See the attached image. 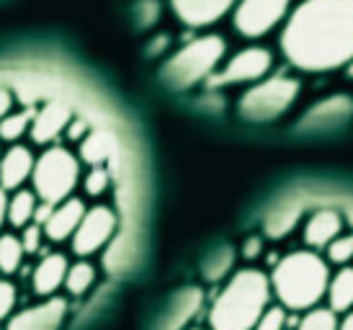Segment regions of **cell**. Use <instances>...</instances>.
Instances as JSON below:
<instances>
[{
    "label": "cell",
    "mask_w": 353,
    "mask_h": 330,
    "mask_svg": "<svg viewBox=\"0 0 353 330\" xmlns=\"http://www.w3.org/2000/svg\"><path fill=\"white\" fill-rule=\"evenodd\" d=\"M341 233H343V214L338 212V209L325 206V209H314V212L307 217L302 237H304V243H307V248L325 251Z\"/></svg>",
    "instance_id": "obj_13"
},
{
    "label": "cell",
    "mask_w": 353,
    "mask_h": 330,
    "mask_svg": "<svg viewBox=\"0 0 353 330\" xmlns=\"http://www.w3.org/2000/svg\"><path fill=\"white\" fill-rule=\"evenodd\" d=\"M232 269H235V251H232V245H222L204 261L206 282H222Z\"/></svg>",
    "instance_id": "obj_24"
},
{
    "label": "cell",
    "mask_w": 353,
    "mask_h": 330,
    "mask_svg": "<svg viewBox=\"0 0 353 330\" xmlns=\"http://www.w3.org/2000/svg\"><path fill=\"white\" fill-rule=\"evenodd\" d=\"M327 307L335 312V315H343V312L353 310V266H341L338 271L330 276V284H327Z\"/></svg>",
    "instance_id": "obj_19"
},
{
    "label": "cell",
    "mask_w": 353,
    "mask_h": 330,
    "mask_svg": "<svg viewBox=\"0 0 353 330\" xmlns=\"http://www.w3.org/2000/svg\"><path fill=\"white\" fill-rule=\"evenodd\" d=\"M10 108H13V93H10L8 88L0 86V119L8 117Z\"/></svg>",
    "instance_id": "obj_36"
},
{
    "label": "cell",
    "mask_w": 353,
    "mask_h": 330,
    "mask_svg": "<svg viewBox=\"0 0 353 330\" xmlns=\"http://www.w3.org/2000/svg\"><path fill=\"white\" fill-rule=\"evenodd\" d=\"M353 117V98L351 96H330L317 101L302 119L304 129H327V126H338Z\"/></svg>",
    "instance_id": "obj_16"
},
{
    "label": "cell",
    "mask_w": 353,
    "mask_h": 330,
    "mask_svg": "<svg viewBox=\"0 0 353 330\" xmlns=\"http://www.w3.org/2000/svg\"><path fill=\"white\" fill-rule=\"evenodd\" d=\"M34 114H37L34 108H26V111H19V114L10 111L6 119H0V139L3 142H19L21 137L31 129Z\"/></svg>",
    "instance_id": "obj_26"
},
{
    "label": "cell",
    "mask_w": 353,
    "mask_h": 330,
    "mask_svg": "<svg viewBox=\"0 0 353 330\" xmlns=\"http://www.w3.org/2000/svg\"><path fill=\"white\" fill-rule=\"evenodd\" d=\"M271 294L289 312H307L317 307L327 294L330 263L312 248L281 255L271 269Z\"/></svg>",
    "instance_id": "obj_2"
},
{
    "label": "cell",
    "mask_w": 353,
    "mask_h": 330,
    "mask_svg": "<svg viewBox=\"0 0 353 330\" xmlns=\"http://www.w3.org/2000/svg\"><path fill=\"white\" fill-rule=\"evenodd\" d=\"M168 44H170V34H157L155 39H152V44L148 47V55H160L163 49H168Z\"/></svg>",
    "instance_id": "obj_37"
},
{
    "label": "cell",
    "mask_w": 353,
    "mask_h": 330,
    "mask_svg": "<svg viewBox=\"0 0 353 330\" xmlns=\"http://www.w3.org/2000/svg\"><path fill=\"white\" fill-rule=\"evenodd\" d=\"M188 330H206V328H188Z\"/></svg>",
    "instance_id": "obj_42"
},
{
    "label": "cell",
    "mask_w": 353,
    "mask_h": 330,
    "mask_svg": "<svg viewBox=\"0 0 353 330\" xmlns=\"http://www.w3.org/2000/svg\"><path fill=\"white\" fill-rule=\"evenodd\" d=\"M90 132V124L85 122V119H80V117H72L70 119V124L68 129H65V135H68L70 142H83V137Z\"/></svg>",
    "instance_id": "obj_34"
},
{
    "label": "cell",
    "mask_w": 353,
    "mask_h": 330,
    "mask_svg": "<svg viewBox=\"0 0 353 330\" xmlns=\"http://www.w3.org/2000/svg\"><path fill=\"white\" fill-rule=\"evenodd\" d=\"M302 217V206L296 202H284L271 209V214L265 217V233L271 237H284L286 233H292Z\"/></svg>",
    "instance_id": "obj_22"
},
{
    "label": "cell",
    "mask_w": 353,
    "mask_h": 330,
    "mask_svg": "<svg viewBox=\"0 0 353 330\" xmlns=\"http://www.w3.org/2000/svg\"><path fill=\"white\" fill-rule=\"evenodd\" d=\"M85 209H88V206L83 204V199H78V196H70L65 202L54 204L50 220L41 224L44 237L52 240V243H65V240H70L72 233L78 230V224H80V220H83Z\"/></svg>",
    "instance_id": "obj_14"
},
{
    "label": "cell",
    "mask_w": 353,
    "mask_h": 330,
    "mask_svg": "<svg viewBox=\"0 0 353 330\" xmlns=\"http://www.w3.org/2000/svg\"><path fill=\"white\" fill-rule=\"evenodd\" d=\"M6 212H8V191L0 188V230H3V224H6Z\"/></svg>",
    "instance_id": "obj_39"
},
{
    "label": "cell",
    "mask_w": 353,
    "mask_h": 330,
    "mask_svg": "<svg viewBox=\"0 0 353 330\" xmlns=\"http://www.w3.org/2000/svg\"><path fill=\"white\" fill-rule=\"evenodd\" d=\"M52 209H54V204H47V202H39L37 204V209H34V222L37 224H44L47 220H50Z\"/></svg>",
    "instance_id": "obj_38"
},
{
    "label": "cell",
    "mask_w": 353,
    "mask_h": 330,
    "mask_svg": "<svg viewBox=\"0 0 353 330\" xmlns=\"http://www.w3.org/2000/svg\"><path fill=\"white\" fill-rule=\"evenodd\" d=\"M292 8H294V0H237L230 19H232V29L243 39L255 41L274 34L286 21Z\"/></svg>",
    "instance_id": "obj_7"
},
{
    "label": "cell",
    "mask_w": 353,
    "mask_h": 330,
    "mask_svg": "<svg viewBox=\"0 0 353 330\" xmlns=\"http://www.w3.org/2000/svg\"><path fill=\"white\" fill-rule=\"evenodd\" d=\"M34 163L37 157L26 145H10L3 155H0V188L6 191H16L23 188V184L34 173Z\"/></svg>",
    "instance_id": "obj_15"
},
{
    "label": "cell",
    "mask_w": 353,
    "mask_h": 330,
    "mask_svg": "<svg viewBox=\"0 0 353 330\" xmlns=\"http://www.w3.org/2000/svg\"><path fill=\"white\" fill-rule=\"evenodd\" d=\"M68 255L62 253H47L31 276V287L39 297H54L59 287H65V276H68Z\"/></svg>",
    "instance_id": "obj_17"
},
{
    "label": "cell",
    "mask_w": 353,
    "mask_h": 330,
    "mask_svg": "<svg viewBox=\"0 0 353 330\" xmlns=\"http://www.w3.org/2000/svg\"><path fill=\"white\" fill-rule=\"evenodd\" d=\"M261 253H263V237H258V235L245 237L240 255H243L245 261H258V258H261Z\"/></svg>",
    "instance_id": "obj_35"
},
{
    "label": "cell",
    "mask_w": 353,
    "mask_h": 330,
    "mask_svg": "<svg viewBox=\"0 0 353 330\" xmlns=\"http://www.w3.org/2000/svg\"><path fill=\"white\" fill-rule=\"evenodd\" d=\"M117 212L106 204H96L88 206L83 220H80L78 230L72 233L70 243H72V253L78 258H88V255H96L99 251H103L111 237L117 233Z\"/></svg>",
    "instance_id": "obj_9"
},
{
    "label": "cell",
    "mask_w": 353,
    "mask_h": 330,
    "mask_svg": "<svg viewBox=\"0 0 353 330\" xmlns=\"http://www.w3.org/2000/svg\"><path fill=\"white\" fill-rule=\"evenodd\" d=\"M299 93H302V83L294 75L271 72L243 90V96L237 101V111H240V117L253 124L276 122L294 106Z\"/></svg>",
    "instance_id": "obj_5"
},
{
    "label": "cell",
    "mask_w": 353,
    "mask_h": 330,
    "mask_svg": "<svg viewBox=\"0 0 353 330\" xmlns=\"http://www.w3.org/2000/svg\"><path fill=\"white\" fill-rule=\"evenodd\" d=\"M23 245H21V237L16 235H0V273H16L21 269V263H23Z\"/></svg>",
    "instance_id": "obj_25"
},
{
    "label": "cell",
    "mask_w": 353,
    "mask_h": 330,
    "mask_svg": "<svg viewBox=\"0 0 353 330\" xmlns=\"http://www.w3.org/2000/svg\"><path fill=\"white\" fill-rule=\"evenodd\" d=\"M271 282L261 269L235 271L209 307V330H253L271 304Z\"/></svg>",
    "instance_id": "obj_3"
},
{
    "label": "cell",
    "mask_w": 353,
    "mask_h": 330,
    "mask_svg": "<svg viewBox=\"0 0 353 330\" xmlns=\"http://www.w3.org/2000/svg\"><path fill=\"white\" fill-rule=\"evenodd\" d=\"M16 302H19V291L10 282L6 279H0V322L8 320L10 315H13V307H16Z\"/></svg>",
    "instance_id": "obj_32"
},
{
    "label": "cell",
    "mask_w": 353,
    "mask_h": 330,
    "mask_svg": "<svg viewBox=\"0 0 353 330\" xmlns=\"http://www.w3.org/2000/svg\"><path fill=\"white\" fill-rule=\"evenodd\" d=\"M70 119H72V111H70L68 104L62 101H47L44 106L34 114V122H31V139L37 145H54L57 137L68 129Z\"/></svg>",
    "instance_id": "obj_12"
},
{
    "label": "cell",
    "mask_w": 353,
    "mask_h": 330,
    "mask_svg": "<svg viewBox=\"0 0 353 330\" xmlns=\"http://www.w3.org/2000/svg\"><path fill=\"white\" fill-rule=\"evenodd\" d=\"M338 330H353V310L343 312V318L338 320Z\"/></svg>",
    "instance_id": "obj_40"
},
{
    "label": "cell",
    "mask_w": 353,
    "mask_h": 330,
    "mask_svg": "<svg viewBox=\"0 0 353 330\" xmlns=\"http://www.w3.org/2000/svg\"><path fill=\"white\" fill-rule=\"evenodd\" d=\"M325 261L333 266H348L353 261V235H338L333 243L325 248Z\"/></svg>",
    "instance_id": "obj_28"
},
{
    "label": "cell",
    "mask_w": 353,
    "mask_h": 330,
    "mask_svg": "<svg viewBox=\"0 0 353 330\" xmlns=\"http://www.w3.org/2000/svg\"><path fill=\"white\" fill-rule=\"evenodd\" d=\"M80 157L72 155L68 147L50 145L34 163L31 186L39 202L59 204L72 196V191L80 184Z\"/></svg>",
    "instance_id": "obj_6"
},
{
    "label": "cell",
    "mask_w": 353,
    "mask_h": 330,
    "mask_svg": "<svg viewBox=\"0 0 353 330\" xmlns=\"http://www.w3.org/2000/svg\"><path fill=\"white\" fill-rule=\"evenodd\" d=\"M93 284H96V269H93V263H88L85 258H80L78 263H70L68 276H65V289L72 297L88 294V289Z\"/></svg>",
    "instance_id": "obj_23"
},
{
    "label": "cell",
    "mask_w": 353,
    "mask_h": 330,
    "mask_svg": "<svg viewBox=\"0 0 353 330\" xmlns=\"http://www.w3.org/2000/svg\"><path fill=\"white\" fill-rule=\"evenodd\" d=\"M237 0H168L170 13L176 16L178 23H183L186 29H209L227 19Z\"/></svg>",
    "instance_id": "obj_10"
},
{
    "label": "cell",
    "mask_w": 353,
    "mask_h": 330,
    "mask_svg": "<svg viewBox=\"0 0 353 330\" xmlns=\"http://www.w3.org/2000/svg\"><path fill=\"white\" fill-rule=\"evenodd\" d=\"M294 330H338V315L330 307H312L299 318Z\"/></svg>",
    "instance_id": "obj_27"
},
{
    "label": "cell",
    "mask_w": 353,
    "mask_h": 330,
    "mask_svg": "<svg viewBox=\"0 0 353 330\" xmlns=\"http://www.w3.org/2000/svg\"><path fill=\"white\" fill-rule=\"evenodd\" d=\"M286 318L289 315L281 304H268L253 330H286Z\"/></svg>",
    "instance_id": "obj_31"
},
{
    "label": "cell",
    "mask_w": 353,
    "mask_h": 330,
    "mask_svg": "<svg viewBox=\"0 0 353 330\" xmlns=\"http://www.w3.org/2000/svg\"><path fill=\"white\" fill-rule=\"evenodd\" d=\"M114 157V139L106 132H88L80 142V163L90 165H106Z\"/></svg>",
    "instance_id": "obj_21"
},
{
    "label": "cell",
    "mask_w": 353,
    "mask_h": 330,
    "mask_svg": "<svg viewBox=\"0 0 353 330\" xmlns=\"http://www.w3.org/2000/svg\"><path fill=\"white\" fill-rule=\"evenodd\" d=\"M201 300H204L201 289H196V287L183 289L176 300H173V304L168 307L165 318H163V322H160L157 330H183V325L194 320L196 312L201 310Z\"/></svg>",
    "instance_id": "obj_18"
},
{
    "label": "cell",
    "mask_w": 353,
    "mask_h": 330,
    "mask_svg": "<svg viewBox=\"0 0 353 330\" xmlns=\"http://www.w3.org/2000/svg\"><path fill=\"white\" fill-rule=\"evenodd\" d=\"M163 16V3L160 0H137L134 6V21L139 29H152Z\"/></svg>",
    "instance_id": "obj_29"
},
{
    "label": "cell",
    "mask_w": 353,
    "mask_h": 330,
    "mask_svg": "<svg viewBox=\"0 0 353 330\" xmlns=\"http://www.w3.org/2000/svg\"><path fill=\"white\" fill-rule=\"evenodd\" d=\"M227 57V41L222 34H199L178 47L160 70V78L170 90H191L199 83H209Z\"/></svg>",
    "instance_id": "obj_4"
},
{
    "label": "cell",
    "mask_w": 353,
    "mask_h": 330,
    "mask_svg": "<svg viewBox=\"0 0 353 330\" xmlns=\"http://www.w3.org/2000/svg\"><path fill=\"white\" fill-rule=\"evenodd\" d=\"M68 315V302L62 297H47L44 302L10 315L8 330H59Z\"/></svg>",
    "instance_id": "obj_11"
},
{
    "label": "cell",
    "mask_w": 353,
    "mask_h": 330,
    "mask_svg": "<svg viewBox=\"0 0 353 330\" xmlns=\"http://www.w3.org/2000/svg\"><path fill=\"white\" fill-rule=\"evenodd\" d=\"M279 49L299 72L323 75L353 59V0H299L281 23Z\"/></svg>",
    "instance_id": "obj_1"
},
{
    "label": "cell",
    "mask_w": 353,
    "mask_h": 330,
    "mask_svg": "<svg viewBox=\"0 0 353 330\" xmlns=\"http://www.w3.org/2000/svg\"><path fill=\"white\" fill-rule=\"evenodd\" d=\"M39 204V196L34 194V188H16L13 196L8 199V212H6V222L10 227H26L34 222V209Z\"/></svg>",
    "instance_id": "obj_20"
},
{
    "label": "cell",
    "mask_w": 353,
    "mask_h": 330,
    "mask_svg": "<svg viewBox=\"0 0 353 330\" xmlns=\"http://www.w3.org/2000/svg\"><path fill=\"white\" fill-rule=\"evenodd\" d=\"M41 240H44L41 224L29 222L26 227H21V245H23V253H39Z\"/></svg>",
    "instance_id": "obj_33"
},
{
    "label": "cell",
    "mask_w": 353,
    "mask_h": 330,
    "mask_svg": "<svg viewBox=\"0 0 353 330\" xmlns=\"http://www.w3.org/2000/svg\"><path fill=\"white\" fill-rule=\"evenodd\" d=\"M108 184H111V173H108L106 165H96V168H90L85 178H83V191L88 196H101L106 194Z\"/></svg>",
    "instance_id": "obj_30"
},
{
    "label": "cell",
    "mask_w": 353,
    "mask_h": 330,
    "mask_svg": "<svg viewBox=\"0 0 353 330\" xmlns=\"http://www.w3.org/2000/svg\"><path fill=\"white\" fill-rule=\"evenodd\" d=\"M343 72H345V78L353 80V59H351V62H348V65H345V68H343Z\"/></svg>",
    "instance_id": "obj_41"
},
{
    "label": "cell",
    "mask_w": 353,
    "mask_h": 330,
    "mask_svg": "<svg viewBox=\"0 0 353 330\" xmlns=\"http://www.w3.org/2000/svg\"><path fill=\"white\" fill-rule=\"evenodd\" d=\"M271 72H274V52L263 44H248L237 49L235 55L225 57L219 70L209 78V86H253Z\"/></svg>",
    "instance_id": "obj_8"
}]
</instances>
